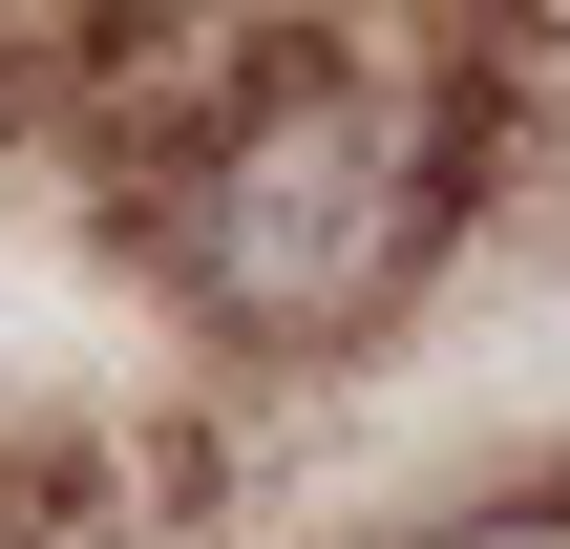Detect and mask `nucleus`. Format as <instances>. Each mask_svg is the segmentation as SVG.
I'll return each instance as SVG.
<instances>
[{
  "label": "nucleus",
  "instance_id": "obj_1",
  "mask_svg": "<svg viewBox=\"0 0 570 549\" xmlns=\"http://www.w3.org/2000/svg\"><path fill=\"white\" fill-rule=\"evenodd\" d=\"M169 275L233 339H360L465 212V63L423 42H233L190 127L148 148Z\"/></svg>",
  "mask_w": 570,
  "mask_h": 549
},
{
  "label": "nucleus",
  "instance_id": "obj_2",
  "mask_svg": "<svg viewBox=\"0 0 570 549\" xmlns=\"http://www.w3.org/2000/svg\"><path fill=\"white\" fill-rule=\"evenodd\" d=\"M423 549H570V508H465V529H423Z\"/></svg>",
  "mask_w": 570,
  "mask_h": 549
}]
</instances>
